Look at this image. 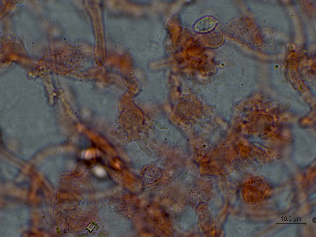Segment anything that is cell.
<instances>
[{"mask_svg":"<svg viewBox=\"0 0 316 237\" xmlns=\"http://www.w3.org/2000/svg\"><path fill=\"white\" fill-rule=\"evenodd\" d=\"M216 23V20L211 17H204L199 20L196 23L195 29L199 32H208L215 27Z\"/></svg>","mask_w":316,"mask_h":237,"instance_id":"cell-1","label":"cell"}]
</instances>
